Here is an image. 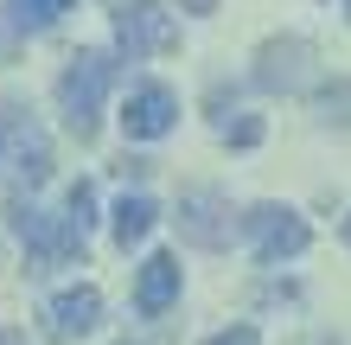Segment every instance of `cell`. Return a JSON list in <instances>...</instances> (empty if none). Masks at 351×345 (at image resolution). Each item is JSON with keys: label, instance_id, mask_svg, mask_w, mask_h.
<instances>
[{"label": "cell", "instance_id": "obj_8", "mask_svg": "<svg viewBox=\"0 0 351 345\" xmlns=\"http://www.w3.org/2000/svg\"><path fill=\"white\" fill-rule=\"evenodd\" d=\"M7 230L26 243V256H32V275H45V269H58V217H45V211H32V198H7Z\"/></svg>", "mask_w": 351, "mask_h": 345}, {"label": "cell", "instance_id": "obj_10", "mask_svg": "<svg viewBox=\"0 0 351 345\" xmlns=\"http://www.w3.org/2000/svg\"><path fill=\"white\" fill-rule=\"evenodd\" d=\"M173 300H179V256L160 250V256L141 262V275H134V307L147 313V320H160Z\"/></svg>", "mask_w": 351, "mask_h": 345}, {"label": "cell", "instance_id": "obj_1", "mask_svg": "<svg viewBox=\"0 0 351 345\" xmlns=\"http://www.w3.org/2000/svg\"><path fill=\"white\" fill-rule=\"evenodd\" d=\"M115 58L109 51H77L71 64H64V77H58V109H64V128L77 134V141H96V128H102V96L115 90Z\"/></svg>", "mask_w": 351, "mask_h": 345}, {"label": "cell", "instance_id": "obj_12", "mask_svg": "<svg viewBox=\"0 0 351 345\" xmlns=\"http://www.w3.org/2000/svg\"><path fill=\"white\" fill-rule=\"evenodd\" d=\"M154 217H160V211H154V198H141V192L128 198V192H121V205H115V224H109V230H115L121 250H134V243H147Z\"/></svg>", "mask_w": 351, "mask_h": 345}, {"label": "cell", "instance_id": "obj_17", "mask_svg": "<svg viewBox=\"0 0 351 345\" xmlns=\"http://www.w3.org/2000/svg\"><path fill=\"white\" fill-rule=\"evenodd\" d=\"M185 13H217V0H179Z\"/></svg>", "mask_w": 351, "mask_h": 345}, {"label": "cell", "instance_id": "obj_20", "mask_svg": "<svg viewBox=\"0 0 351 345\" xmlns=\"http://www.w3.org/2000/svg\"><path fill=\"white\" fill-rule=\"evenodd\" d=\"M345 19H351V0H345Z\"/></svg>", "mask_w": 351, "mask_h": 345}, {"label": "cell", "instance_id": "obj_14", "mask_svg": "<svg viewBox=\"0 0 351 345\" xmlns=\"http://www.w3.org/2000/svg\"><path fill=\"white\" fill-rule=\"evenodd\" d=\"M313 109H319L326 121H339V128H351V84L339 77L332 90H319V96H313Z\"/></svg>", "mask_w": 351, "mask_h": 345}, {"label": "cell", "instance_id": "obj_15", "mask_svg": "<svg viewBox=\"0 0 351 345\" xmlns=\"http://www.w3.org/2000/svg\"><path fill=\"white\" fill-rule=\"evenodd\" d=\"M217 134L230 141V147H256V141H262V121L256 115H237V121H217Z\"/></svg>", "mask_w": 351, "mask_h": 345}, {"label": "cell", "instance_id": "obj_16", "mask_svg": "<svg viewBox=\"0 0 351 345\" xmlns=\"http://www.w3.org/2000/svg\"><path fill=\"white\" fill-rule=\"evenodd\" d=\"M204 345H262V333L256 326H223V333H211Z\"/></svg>", "mask_w": 351, "mask_h": 345}, {"label": "cell", "instance_id": "obj_19", "mask_svg": "<svg viewBox=\"0 0 351 345\" xmlns=\"http://www.w3.org/2000/svg\"><path fill=\"white\" fill-rule=\"evenodd\" d=\"M345 243H351V217H345Z\"/></svg>", "mask_w": 351, "mask_h": 345}, {"label": "cell", "instance_id": "obj_7", "mask_svg": "<svg viewBox=\"0 0 351 345\" xmlns=\"http://www.w3.org/2000/svg\"><path fill=\"white\" fill-rule=\"evenodd\" d=\"M96 320H102V294L90 288H64V294H51V307H45V333L58 345H77V339H90L96 333Z\"/></svg>", "mask_w": 351, "mask_h": 345}, {"label": "cell", "instance_id": "obj_2", "mask_svg": "<svg viewBox=\"0 0 351 345\" xmlns=\"http://www.w3.org/2000/svg\"><path fill=\"white\" fill-rule=\"evenodd\" d=\"M51 179V141L45 128L19 109V103H0V186L26 198L32 186Z\"/></svg>", "mask_w": 351, "mask_h": 345}, {"label": "cell", "instance_id": "obj_9", "mask_svg": "<svg viewBox=\"0 0 351 345\" xmlns=\"http://www.w3.org/2000/svg\"><path fill=\"white\" fill-rule=\"evenodd\" d=\"M173 121H179V96L167 84H141L128 96V109H121V134L128 141H160Z\"/></svg>", "mask_w": 351, "mask_h": 345}, {"label": "cell", "instance_id": "obj_3", "mask_svg": "<svg viewBox=\"0 0 351 345\" xmlns=\"http://www.w3.org/2000/svg\"><path fill=\"white\" fill-rule=\"evenodd\" d=\"M109 7V19H115V45H121V58H154V51H167L173 45V13L160 7V0H102Z\"/></svg>", "mask_w": 351, "mask_h": 345}, {"label": "cell", "instance_id": "obj_13", "mask_svg": "<svg viewBox=\"0 0 351 345\" xmlns=\"http://www.w3.org/2000/svg\"><path fill=\"white\" fill-rule=\"evenodd\" d=\"M64 13H71V0H7V26H19V32H45Z\"/></svg>", "mask_w": 351, "mask_h": 345}, {"label": "cell", "instance_id": "obj_18", "mask_svg": "<svg viewBox=\"0 0 351 345\" xmlns=\"http://www.w3.org/2000/svg\"><path fill=\"white\" fill-rule=\"evenodd\" d=\"M0 345H26V333H13V326H0Z\"/></svg>", "mask_w": 351, "mask_h": 345}, {"label": "cell", "instance_id": "obj_5", "mask_svg": "<svg viewBox=\"0 0 351 345\" xmlns=\"http://www.w3.org/2000/svg\"><path fill=\"white\" fill-rule=\"evenodd\" d=\"M250 84L262 96H300L306 84H313V45L306 38H268V45L256 51V71H250Z\"/></svg>", "mask_w": 351, "mask_h": 345}, {"label": "cell", "instance_id": "obj_4", "mask_svg": "<svg viewBox=\"0 0 351 345\" xmlns=\"http://www.w3.org/2000/svg\"><path fill=\"white\" fill-rule=\"evenodd\" d=\"M243 230H250V250L262 269H275V262L300 256L306 243H313V224L294 211V205H256L250 217H243Z\"/></svg>", "mask_w": 351, "mask_h": 345}, {"label": "cell", "instance_id": "obj_6", "mask_svg": "<svg viewBox=\"0 0 351 345\" xmlns=\"http://www.w3.org/2000/svg\"><path fill=\"white\" fill-rule=\"evenodd\" d=\"M230 198H223V192H211V186H192V192H185L179 198V237L185 243H192V250H230Z\"/></svg>", "mask_w": 351, "mask_h": 345}, {"label": "cell", "instance_id": "obj_11", "mask_svg": "<svg viewBox=\"0 0 351 345\" xmlns=\"http://www.w3.org/2000/svg\"><path fill=\"white\" fill-rule=\"evenodd\" d=\"M90 224H96V186H77L64 192V217H58V256H84V243H90Z\"/></svg>", "mask_w": 351, "mask_h": 345}]
</instances>
